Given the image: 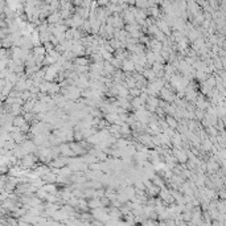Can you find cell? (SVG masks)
I'll use <instances>...</instances> for the list:
<instances>
[{
    "instance_id": "6da1fadb",
    "label": "cell",
    "mask_w": 226,
    "mask_h": 226,
    "mask_svg": "<svg viewBox=\"0 0 226 226\" xmlns=\"http://www.w3.org/2000/svg\"><path fill=\"white\" fill-rule=\"evenodd\" d=\"M165 122H167V124L171 126L172 128H176V127H177V122H176V119H175L172 115H165Z\"/></svg>"
}]
</instances>
